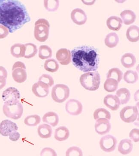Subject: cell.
Listing matches in <instances>:
<instances>
[{
    "label": "cell",
    "mask_w": 139,
    "mask_h": 156,
    "mask_svg": "<svg viewBox=\"0 0 139 156\" xmlns=\"http://www.w3.org/2000/svg\"><path fill=\"white\" fill-rule=\"evenodd\" d=\"M26 8L17 0H0V24L13 33L30 22Z\"/></svg>",
    "instance_id": "obj_1"
},
{
    "label": "cell",
    "mask_w": 139,
    "mask_h": 156,
    "mask_svg": "<svg viewBox=\"0 0 139 156\" xmlns=\"http://www.w3.org/2000/svg\"><path fill=\"white\" fill-rule=\"evenodd\" d=\"M73 65L83 73L95 72L99 67L100 58L98 50L93 47L83 45L71 51Z\"/></svg>",
    "instance_id": "obj_2"
},
{
    "label": "cell",
    "mask_w": 139,
    "mask_h": 156,
    "mask_svg": "<svg viewBox=\"0 0 139 156\" xmlns=\"http://www.w3.org/2000/svg\"><path fill=\"white\" fill-rule=\"evenodd\" d=\"M81 85L85 89L94 91L98 90L100 84V76L98 72H88L83 74L80 79Z\"/></svg>",
    "instance_id": "obj_3"
},
{
    "label": "cell",
    "mask_w": 139,
    "mask_h": 156,
    "mask_svg": "<svg viewBox=\"0 0 139 156\" xmlns=\"http://www.w3.org/2000/svg\"><path fill=\"white\" fill-rule=\"evenodd\" d=\"M50 27V23L45 19H40L36 21L34 30L35 39L40 42L47 41L49 37Z\"/></svg>",
    "instance_id": "obj_4"
},
{
    "label": "cell",
    "mask_w": 139,
    "mask_h": 156,
    "mask_svg": "<svg viewBox=\"0 0 139 156\" xmlns=\"http://www.w3.org/2000/svg\"><path fill=\"white\" fill-rule=\"evenodd\" d=\"M3 111L7 117L13 119H18L23 114V106L20 101L11 103H5L3 107Z\"/></svg>",
    "instance_id": "obj_5"
},
{
    "label": "cell",
    "mask_w": 139,
    "mask_h": 156,
    "mask_svg": "<svg viewBox=\"0 0 139 156\" xmlns=\"http://www.w3.org/2000/svg\"><path fill=\"white\" fill-rule=\"evenodd\" d=\"M70 89L67 85L62 84H58L52 88V97L56 102H64L69 97Z\"/></svg>",
    "instance_id": "obj_6"
},
{
    "label": "cell",
    "mask_w": 139,
    "mask_h": 156,
    "mask_svg": "<svg viewBox=\"0 0 139 156\" xmlns=\"http://www.w3.org/2000/svg\"><path fill=\"white\" fill-rule=\"evenodd\" d=\"M12 71L13 78L16 82L22 83L26 80V66L22 62H16L13 66Z\"/></svg>",
    "instance_id": "obj_7"
},
{
    "label": "cell",
    "mask_w": 139,
    "mask_h": 156,
    "mask_svg": "<svg viewBox=\"0 0 139 156\" xmlns=\"http://www.w3.org/2000/svg\"><path fill=\"white\" fill-rule=\"evenodd\" d=\"M139 115L136 106H128L123 108L120 112V117L125 122H133Z\"/></svg>",
    "instance_id": "obj_8"
},
{
    "label": "cell",
    "mask_w": 139,
    "mask_h": 156,
    "mask_svg": "<svg viewBox=\"0 0 139 156\" xmlns=\"http://www.w3.org/2000/svg\"><path fill=\"white\" fill-rule=\"evenodd\" d=\"M117 143V140L115 137L111 135H107L100 139V148L103 151L111 152L115 150Z\"/></svg>",
    "instance_id": "obj_9"
},
{
    "label": "cell",
    "mask_w": 139,
    "mask_h": 156,
    "mask_svg": "<svg viewBox=\"0 0 139 156\" xmlns=\"http://www.w3.org/2000/svg\"><path fill=\"white\" fill-rule=\"evenodd\" d=\"M2 98L5 103L15 102L19 101L20 98V92L17 88L10 87L3 92Z\"/></svg>",
    "instance_id": "obj_10"
},
{
    "label": "cell",
    "mask_w": 139,
    "mask_h": 156,
    "mask_svg": "<svg viewBox=\"0 0 139 156\" xmlns=\"http://www.w3.org/2000/svg\"><path fill=\"white\" fill-rule=\"evenodd\" d=\"M65 109L67 113L72 115H78L83 111V105L76 99H70L66 103Z\"/></svg>",
    "instance_id": "obj_11"
},
{
    "label": "cell",
    "mask_w": 139,
    "mask_h": 156,
    "mask_svg": "<svg viewBox=\"0 0 139 156\" xmlns=\"http://www.w3.org/2000/svg\"><path fill=\"white\" fill-rule=\"evenodd\" d=\"M18 129L17 124L9 120H3L0 124V134L4 136H9L12 132Z\"/></svg>",
    "instance_id": "obj_12"
},
{
    "label": "cell",
    "mask_w": 139,
    "mask_h": 156,
    "mask_svg": "<svg viewBox=\"0 0 139 156\" xmlns=\"http://www.w3.org/2000/svg\"><path fill=\"white\" fill-rule=\"evenodd\" d=\"M111 126L109 120L105 119L96 120L95 130L98 134L103 135L108 133L111 130Z\"/></svg>",
    "instance_id": "obj_13"
},
{
    "label": "cell",
    "mask_w": 139,
    "mask_h": 156,
    "mask_svg": "<svg viewBox=\"0 0 139 156\" xmlns=\"http://www.w3.org/2000/svg\"><path fill=\"white\" fill-rule=\"evenodd\" d=\"M49 87L47 84L38 81L33 85L32 91L34 95L37 97H47L49 93Z\"/></svg>",
    "instance_id": "obj_14"
},
{
    "label": "cell",
    "mask_w": 139,
    "mask_h": 156,
    "mask_svg": "<svg viewBox=\"0 0 139 156\" xmlns=\"http://www.w3.org/2000/svg\"><path fill=\"white\" fill-rule=\"evenodd\" d=\"M71 18L75 24L79 25L85 24L87 20V15L83 9L80 8L74 9L71 13Z\"/></svg>",
    "instance_id": "obj_15"
},
{
    "label": "cell",
    "mask_w": 139,
    "mask_h": 156,
    "mask_svg": "<svg viewBox=\"0 0 139 156\" xmlns=\"http://www.w3.org/2000/svg\"><path fill=\"white\" fill-rule=\"evenodd\" d=\"M56 59L62 65H67L71 61V52L66 48H61L56 52Z\"/></svg>",
    "instance_id": "obj_16"
},
{
    "label": "cell",
    "mask_w": 139,
    "mask_h": 156,
    "mask_svg": "<svg viewBox=\"0 0 139 156\" xmlns=\"http://www.w3.org/2000/svg\"><path fill=\"white\" fill-rule=\"evenodd\" d=\"M103 103L109 109L115 111L118 110L121 105L119 98L116 95H108L104 97Z\"/></svg>",
    "instance_id": "obj_17"
},
{
    "label": "cell",
    "mask_w": 139,
    "mask_h": 156,
    "mask_svg": "<svg viewBox=\"0 0 139 156\" xmlns=\"http://www.w3.org/2000/svg\"><path fill=\"white\" fill-rule=\"evenodd\" d=\"M122 21L120 18L112 16L107 19V25L109 29L114 31H118L121 28Z\"/></svg>",
    "instance_id": "obj_18"
},
{
    "label": "cell",
    "mask_w": 139,
    "mask_h": 156,
    "mask_svg": "<svg viewBox=\"0 0 139 156\" xmlns=\"http://www.w3.org/2000/svg\"><path fill=\"white\" fill-rule=\"evenodd\" d=\"M133 144L132 141L128 139L122 140L118 146V151L122 154L126 155L132 151Z\"/></svg>",
    "instance_id": "obj_19"
},
{
    "label": "cell",
    "mask_w": 139,
    "mask_h": 156,
    "mask_svg": "<svg viewBox=\"0 0 139 156\" xmlns=\"http://www.w3.org/2000/svg\"><path fill=\"white\" fill-rule=\"evenodd\" d=\"M123 66L127 69L133 67L136 62V59L134 55L131 53H126L122 56L121 59Z\"/></svg>",
    "instance_id": "obj_20"
},
{
    "label": "cell",
    "mask_w": 139,
    "mask_h": 156,
    "mask_svg": "<svg viewBox=\"0 0 139 156\" xmlns=\"http://www.w3.org/2000/svg\"><path fill=\"white\" fill-rule=\"evenodd\" d=\"M126 37L130 42H138L139 40V28L136 25H132L127 30Z\"/></svg>",
    "instance_id": "obj_21"
},
{
    "label": "cell",
    "mask_w": 139,
    "mask_h": 156,
    "mask_svg": "<svg viewBox=\"0 0 139 156\" xmlns=\"http://www.w3.org/2000/svg\"><path fill=\"white\" fill-rule=\"evenodd\" d=\"M70 136L69 130L65 126L57 128L54 132V138L58 141L66 140Z\"/></svg>",
    "instance_id": "obj_22"
},
{
    "label": "cell",
    "mask_w": 139,
    "mask_h": 156,
    "mask_svg": "<svg viewBox=\"0 0 139 156\" xmlns=\"http://www.w3.org/2000/svg\"><path fill=\"white\" fill-rule=\"evenodd\" d=\"M43 121L45 123L49 124L52 127H55L58 124L59 117L55 112H49L44 115Z\"/></svg>",
    "instance_id": "obj_23"
},
{
    "label": "cell",
    "mask_w": 139,
    "mask_h": 156,
    "mask_svg": "<svg viewBox=\"0 0 139 156\" xmlns=\"http://www.w3.org/2000/svg\"><path fill=\"white\" fill-rule=\"evenodd\" d=\"M124 24L126 25H130L135 22L136 18L135 14L132 10H125L120 13Z\"/></svg>",
    "instance_id": "obj_24"
},
{
    "label": "cell",
    "mask_w": 139,
    "mask_h": 156,
    "mask_svg": "<svg viewBox=\"0 0 139 156\" xmlns=\"http://www.w3.org/2000/svg\"><path fill=\"white\" fill-rule=\"evenodd\" d=\"M25 51L24 44L19 43L13 44L10 48V52L12 55L17 58L24 57Z\"/></svg>",
    "instance_id": "obj_25"
},
{
    "label": "cell",
    "mask_w": 139,
    "mask_h": 156,
    "mask_svg": "<svg viewBox=\"0 0 139 156\" xmlns=\"http://www.w3.org/2000/svg\"><path fill=\"white\" fill-rule=\"evenodd\" d=\"M37 132L39 136L42 138H49L52 136V128L51 126L47 124H42L38 127Z\"/></svg>",
    "instance_id": "obj_26"
},
{
    "label": "cell",
    "mask_w": 139,
    "mask_h": 156,
    "mask_svg": "<svg viewBox=\"0 0 139 156\" xmlns=\"http://www.w3.org/2000/svg\"><path fill=\"white\" fill-rule=\"evenodd\" d=\"M116 96L119 98L121 104L125 105L130 100V91L125 88H121L116 92Z\"/></svg>",
    "instance_id": "obj_27"
},
{
    "label": "cell",
    "mask_w": 139,
    "mask_h": 156,
    "mask_svg": "<svg viewBox=\"0 0 139 156\" xmlns=\"http://www.w3.org/2000/svg\"><path fill=\"white\" fill-rule=\"evenodd\" d=\"M119 40V37L117 34L115 33H111L106 37L104 40L105 44L108 47L113 48L117 46Z\"/></svg>",
    "instance_id": "obj_28"
},
{
    "label": "cell",
    "mask_w": 139,
    "mask_h": 156,
    "mask_svg": "<svg viewBox=\"0 0 139 156\" xmlns=\"http://www.w3.org/2000/svg\"><path fill=\"white\" fill-rule=\"evenodd\" d=\"M25 47L24 57L26 59H30L35 57L37 52V47L35 44L32 43L24 44Z\"/></svg>",
    "instance_id": "obj_29"
},
{
    "label": "cell",
    "mask_w": 139,
    "mask_h": 156,
    "mask_svg": "<svg viewBox=\"0 0 139 156\" xmlns=\"http://www.w3.org/2000/svg\"><path fill=\"white\" fill-rule=\"evenodd\" d=\"M123 79L127 83L133 84L138 80V75L135 71L128 70L124 74Z\"/></svg>",
    "instance_id": "obj_30"
},
{
    "label": "cell",
    "mask_w": 139,
    "mask_h": 156,
    "mask_svg": "<svg viewBox=\"0 0 139 156\" xmlns=\"http://www.w3.org/2000/svg\"><path fill=\"white\" fill-rule=\"evenodd\" d=\"M118 86L117 80L113 78H107L104 83V89L107 92H114L117 90Z\"/></svg>",
    "instance_id": "obj_31"
},
{
    "label": "cell",
    "mask_w": 139,
    "mask_h": 156,
    "mask_svg": "<svg viewBox=\"0 0 139 156\" xmlns=\"http://www.w3.org/2000/svg\"><path fill=\"white\" fill-rule=\"evenodd\" d=\"M44 67L46 71L53 73L58 70L59 66L55 59H50L46 60Z\"/></svg>",
    "instance_id": "obj_32"
},
{
    "label": "cell",
    "mask_w": 139,
    "mask_h": 156,
    "mask_svg": "<svg viewBox=\"0 0 139 156\" xmlns=\"http://www.w3.org/2000/svg\"><path fill=\"white\" fill-rule=\"evenodd\" d=\"M94 118L96 120L101 119H107L109 120L111 119V114L106 109L98 108L94 112Z\"/></svg>",
    "instance_id": "obj_33"
},
{
    "label": "cell",
    "mask_w": 139,
    "mask_h": 156,
    "mask_svg": "<svg viewBox=\"0 0 139 156\" xmlns=\"http://www.w3.org/2000/svg\"><path fill=\"white\" fill-rule=\"evenodd\" d=\"M122 77V72L118 68H114L109 70L107 75V78L115 79L118 83L121 81Z\"/></svg>",
    "instance_id": "obj_34"
},
{
    "label": "cell",
    "mask_w": 139,
    "mask_h": 156,
    "mask_svg": "<svg viewBox=\"0 0 139 156\" xmlns=\"http://www.w3.org/2000/svg\"><path fill=\"white\" fill-rule=\"evenodd\" d=\"M39 57L40 59H45L51 58L52 56V50L50 47L43 45L39 47Z\"/></svg>",
    "instance_id": "obj_35"
},
{
    "label": "cell",
    "mask_w": 139,
    "mask_h": 156,
    "mask_svg": "<svg viewBox=\"0 0 139 156\" xmlns=\"http://www.w3.org/2000/svg\"><path fill=\"white\" fill-rule=\"evenodd\" d=\"M41 121L40 116L37 115H29L24 119V123L26 126L35 127L39 124Z\"/></svg>",
    "instance_id": "obj_36"
},
{
    "label": "cell",
    "mask_w": 139,
    "mask_h": 156,
    "mask_svg": "<svg viewBox=\"0 0 139 156\" xmlns=\"http://www.w3.org/2000/svg\"><path fill=\"white\" fill-rule=\"evenodd\" d=\"M44 5L46 9L50 12L56 11L59 6V2L57 0L44 1Z\"/></svg>",
    "instance_id": "obj_37"
},
{
    "label": "cell",
    "mask_w": 139,
    "mask_h": 156,
    "mask_svg": "<svg viewBox=\"0 0 139 156\" xmlns=\"http://www.w3.org/2000/svg\"><path fill=\"white\" fill-rule=\"evenodd\" d=\"M66 155L67 156H82L83 153L81 148L76 146H73L67 150Z\"/></svg>",
    "instance_id": "obj_38"
},
{
    "label": "cell",
    "mask_w": 139,
    "mask_h": 156,
    "mask_svg": "<svg viewBox=\"0 0 139 156\" xmlns=\"http://www.w3.org/2000/svg\"><path fill=\"white\" fill-rule=\"evenodd\" d=\"M39 81L49 86V87H52L54 85V79L50 75L47 74H43L39 77Z\"/></svg>",
    "instance_id": "obj_39"
},
{
    "label": "cell",
    "mask_w": 139,
    "mask_h": 156,
    "mask_svg": "<svg viewBox=\"0 0 139 156\" xmlns=\"http://www.w3.org/2000/svg\"><path fill=\"white\" fill-rule=\"evenodd\" d=\"M40 155L41 156H56L57 154L56 152L52 148L50 147H45L41 151Z\"/></svg>",
    "instance_id": "obj_40"
},
{
    "label": "cell",
    "mask_w": 139,
    "mask_h": 156,
    "mask_svg": "<svg viewBox=\"0 0 139 156\" xmlns=\"http://www.w3.org/2000/svg\"><path fill=\"white\" fill-rule=\"evenodd\" d=\"M129 136L131 140L135 143L139 141V130L138 129L134 128L130 131Z\"/></svg>",
    "instance_id": "obj_41"
},
{
    "label": "cell",
    "mask_w": 139,
    "mask_h": 156,
    "mask_svg": "<svg viewBox=\"0 0 139 156\" xmlns=\"http://www.w3.org/2000/svg\"><path fill=\"white\" fill-rule=\"evenodd\" d=\"M9 31L8 29L2 24H0V39H4L8 35Z\"/></svg>",
    "instance_id": "obj_42"
},
{
    "label": "cell",
    "mask_w": 139,
    "mask_h": 156,
    "mask_svg": "<svg viewBox=\"0 0 139 156\" xmlns=\"http://www.w3.org/2000/svg\"><path fill=\"white\" fill-rule=\"evenodd\" d=\"M9 136L10 140L13 141V142H16V141H18L20 139V135L19 132H17V131H15L10 133Z\"/></svg>",
    "instance_id": "obj_43"
},
{
    "label": "cell",
    "mask_w": 139,
    "mask_h": 156,
    "mask_svg": "<svg viewBox=\"0 0 139 156\" xmlns=\"http://www.w3.org/2000/svg\"><path fill=\"white\" fill-rule=\"evenodd\" d=\"M6 84V78L3 76H0V90L5 87Z\"/></svg>",
    "instance_id": "obj_44"
},
{
    "label": "cell",
    "mask_w": 139,
    "mask_h": 156,
    "mask_svg": "<svg viewBox=\"0 0 139 156\" xmlns=\"http://www.w3.org/2000/svg\"><path fill=\"white\" fill-rule=\"evenodd\" d=\"M0 76H3L6 78H7V71L4 67L0 66Z\"/></svg>",
    "instance_id": "obj_45"
}]
</instances>
